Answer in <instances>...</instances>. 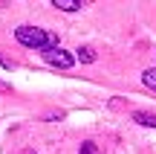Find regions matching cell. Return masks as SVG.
Instances as JSON below:
<instances>
[{"instance_id":"6","label":"cell","mask_w":156,"mask_h":154,"mask_svg":"<svg viewBox=\"0 0 156 154\" xmlns=\"http://www.w3.org/2000/svg\"><path fill=\"white\" fill-rule=\"evenodd\" d=\"M142 81H145L151 90H156V70H145V76H142Z\"/></svg>"},{"instance_id":"8","label":"cell","mask_w":156,"mask_h":154,"mask_svg":"<svg viewBox=\"0 0 156 154\" xmlns=\"http://www.w3.org/2000/svg\"><path fill=\"white\" fill-rule=\"evenodd\" d=\"M0 67H12V64H9V61H3V58H0Z\"/></svg>"},{"instance_id":"5","label":"cell","mask_w":156,"mask_h":154,"mask_svg":"<svg viewBox=\"0 0 156 154\" xmlns=\"http://www.w3.org/2000/svg\"><path fill=\"white\" fill-rule=\"evenodd\" d=\"M78 61H84V64H93L95 61V50H93V47H78Z\"/></svg>"},{"instance_id":"7","label":"cell","mask_w":156,"mask_h":154,"mask_svg":"<svg viewBox=\"0 0 156 154\" xmlns=\"http://www.w3.org/2000/svg\"><path fill=\"white\" fill-rule=\"evenodd\" d=\"M78 154H98V145H95V143H84Z\"/></svg>"},{"instance_id":"4","label":"cell","mask_w":156,"mask_h":154,"mask_svg":"<svg viewBox=\"0 0 156 154\" xmlns=\"http://www.w3.org/2000/svg\"><path fill=\"white\" fill-rule=\"evenodd\" d=\"M52 6L61 9V12H78L84 3H81V0H52Z\"/></svg>"},{"instance_id":"3","label":"cell","mask_w":156,"mask_h":154,"mask_svg":"<svg viewBox=\"0 0 156 154\" xmlns=\"http://www.w3.org/2000/svg\"><path fill=\"white\" fill-rule=\"evenodd\" d=\"M133 122H139V125H147V128H156V114H147V111H136V114H133Z\"/></svg>"},{"instance_id":"1","label":"cell","mask_w":156,"mask_h":154,"mask_svg":"<svg viewBox=\"0 0 156 154\" xmlns=\"http://www.w3.org/2000/svg\"><path fill=\"white\" fill-rule=\"evenodd\" d=\"M15 38L20 41L23 47L38 50V52H46V50H55L58 47V35L46 32V29H41V26H29V23H23V26L15 29Z\"/></svg>"},{"instance_id":"2","label":"cell","mask_w":156,"mask_h":154,"mask_svg":"<svg viewBox=\"0 0 156 154\" xmlns=\"http://www.w3.org/2000/svg\"><path fill=\"white\" fill-rule=\"evenodd\" d=\"M44 55V61L46 64H52V67H58V70H69L75 64V55H69L67 50H61V47H55V50H46V52H41Z\"/></svg>"}]
</instances>
